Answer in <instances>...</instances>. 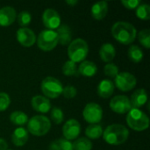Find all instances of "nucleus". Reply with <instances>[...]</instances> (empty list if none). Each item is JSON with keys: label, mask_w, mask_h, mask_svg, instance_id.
<instances>
[{"label": "nucleus", "mask_w": 150, "mask_h": 150, "mask_svg": "<svg viewBox=\"0 0 150 150\" xmlns=\"http://www.w3.org/2000/svg\"><path fill=\"white\" fill-rule=\"evenodd\" d=\"M112 35L120 43L129 45L134 41L137 32L136 28L131 23L118 21L112 26Z\"/></svg>", "instance_id": "f257e3e1"}, {"label": "nucleus", "mask_w": 150, "mask_h": 150, "mask_svg": "<svg viewBox=\"0 0 150 150\" xmlns=\"http://www.w3.org/2000/svg\"><path fill=\"white\" fill-rule=\"evenodd\" d=\"M128 137V129L120 124L110 125L103 132V138L105 142L110 145H120L126 142Z\"/></svg>", "instance_id": "f03ea898"}, {"label": "nucleus", "mask_w": 150, "mask_h": 150, "mask_svg": "<svg viewBox=\"0 0 150 150\" xmlns=\"http://www.w3.org/2000/svg\"><path fill=\"white\" fill-rule=\"evenodd\" d=\"M127 123L130 128L135 131H144L149 127V116L140 109L132 108L127 115Z\"/></svg>", "instance_id": "7ed1b4c3"}, {"label": "nucleus", "mask_w": 150, "mask_h": 150, "mask_svg": "<svg viewBox=\"0 0 150 150\" xmlns=\"http://www.w3.org/2000/svg\"><path fill=\"white\" fill-rule=\"evenodd\" d=\"M51 128V121L43 115H36L28 120L27 132L34 136H43L47 134Z\"/></svg>", "instance_id": "20e7f679"}, {"label": "nucleus", "mask_w": 150, "mask_h": 150, "mask_svg": "<svg viewBox=\"0 0 150 150\" xmlns=\"http://www.w3.org/2000/svg\"><path fill=\"white\" fill-rule=\"evenodd\" d=\"M89 53L88 43L83 39H76L70 42L68 47V55L69 60L75 63L83 62Z\"/></svg>", "instance_id": "39448f33"}, {"label": "nucleus", "mask_w": 150, "mask_h": 150, "mask_svg": "<svg viewBox=\"0 0 150 150\" xmlns=\"http://www.w3.org/2000/svg\"><path fill=\"white\" fill-rule=\"evenodd\" d=\"M40 89L47 98H56L62 93L63 86L57 78L47 76L41 82Z\"/></svg>", "instance_id": "423d86ee"}, {"label": "nucleus", "mask_w": 150, "mask_h": 150, "mask_svg": "<svg viewBox=\"0 0 150 150\" xmlns=\"http://www.w3.org/2000/svg\"><path fill=\"white\" fill-rule=\"evenodd\" d=\"M38 47L45 52L53 50L58 44V36L55 31L54 30H43L38 35L36 39Z\"/></svg>", "instance_id": "0eeeda50"}, {"label": "nucleus", "mask_w": 150, "mask_h": 150, "mask_svg": "<svg viewBox=\"0 0 150 150\" xmlns=\"http://www.w3.org/2000/svg\"><path fill=\"white\" fill-rule=\"evenodd\" d=\"M83 116L85 121L91 124H97L103 118V109L97 103H89L83 111Z\"/></svg>", "instance_id": "6e6552de"}, {"label": "nucleus", "mask_w": 150, "mask_h": 150, "mask_svg": "<svg viewBox=\"0 0 150 150\" xmlns=\"http://www.w3.org/2000/svg\"><path fill=\"white\" fill-rule=\"evenodd\" d=\"M115 79V85L122 91H129L133 90L137 83L136 77L129 72H121L117 75Z\"/></svg>", "instance_id": "1a4fd4ad"}, {"label": "nucleus", "mask_w": 150, "mask_h": 150, "mask_svg": "<svg viewBox=\"0 0 150 150\" xmlns=\"http://www.w3.org/2000/svg\"><path fill=\"white\" fill-rule=\"evenodd\" d=\"M110 107L118 114L127 113L132 109L130 100L125 95H117L113 97L110 101Z\"/></svg>", "instance_id": "9d476101"}, {"label": "nucleus", "mask_w": 150, "mask_h": 150, "mask_svg": "<svg viewBox=\"0 0 150 150\" xmlns=\"http://www.w3.org/2000/svg\"><path fill=\"white\" fill-rule=\"evenodd\" d=\"M81 132V125L80 123L75 120L70 119L64 124L62 127V134L64 139L68 141H73L77 139Z\"/></svg>", "instance_id": "9b49d317"}, {"label": "nucleus", "mask_w": 150, "mask_h": 150, "mask_svg": "<svg viewBox=\"0 0 150 150\" xmlns=\"http://www.w3.org/2000/svg\"><path fill=\"white\" fill-rule=\"evenodd\" d=\"M42 22L48 30L57 29L61 25L60 14L54 9H47L42 14Z\"/></svg>", "instance_id": "f8f14e48"}, {"label": "nucleus", "mask_w": 150, "mask_h": 150, "mask_svg": "<svg viewBox=\"0 0 150 150\" xmlns=\"http://www.w3.org/2000/svg\"><path fill=\"white\" fill-rule=\"evenodd\" d=\"M16 36L19 44L25 47H29L36 42L35 33H33V31H32L27 27L19 28L17 31Z\"/></svg>", "instance_id": "ddd939ff"}, {"label": "nucleus", "mask_w": 150, "mask_h": 150, "mask_svg": "<svg viewBox=\"0 0 150 150\" xmlns=\"http://www.w3.org/2000/svg\"><path fill=\"white\" fill-rule=\"evenodd\" d=\"M32 107L34 111L40 113H47L51 110V103L48 98L44 96L37 95L32 98L31 101Z\"/></svg>", "instance_id": "4468645a"}, {"label": "nucleus", "mask_w": 150, "mask_h": 150, "mask_svg": "<svg viewBox=\"0 0 150 150\" xmlns=\"http://www.w3.org/2000/svg\"><path fill=\"white\" fill-rule=\"evenodd\" d=\"M17 18L16 11L11 6H4L0 9V25L8 26L11 25Z\"/></svg>", "instance_id": "2eb2a0df"}, {"label": "nucleus", "mask_w": 150, "mask_h": 150, "mask_svg": "<svg viewBox=\"0 0 150 150\" xmlns=\"http://www.w3.org/2000/svg\"><path fill=\"white\" fill-rule=\"evenodd\" d=\"M129 100H130L132 108L139 109L140 107L143 106L148 101V94H147L146 90L144 89L136 90L132 94L131 98Z\"/></svg>", "instance_id": "dca6fc26"}, {"label": "nucleus", "mask_w": 150, "mask_h": 150, "mask_svg": "<svg viewBox=\"0 0 150 150\" xmlns=\"http://www.w3.org/2000/svg\"><path fill=\"white\" fill-rule=\"evenodd\" d=\"M28 138V132L24 127H17L11 134V142L17 147L24 146L27 142Z\"/></svg>", "instance_id": "f3484780"}, {"label": "nucleus", "mask_w": 150, "mask_h": 150, "mask_svg": "<svg viewBox=\"0 0 150 150\" xmlns=\"http://www.w3.org/2000/svg\"><path fill=\"white\" fill-rule=\"evenodd\" d=\"M58 36V43L62 46L69 45L72 41L71 30L67 25H61L55 31Z\"/></svg>", "instance_id": "a211bd4d"}, {"label": "nucleus", "mask_w": 150, "mask_h": 150, "mask_svg": "<svg viewBox=\"0 0 150 150\" xmlns=\"http://www.w3.org/2000/svg\"><path fill=\"white\" fill-rule=\"evenodd\" d=\"M114 88V83L111 80L104 79L98 85V94L103 98H108L113 94Z\"/></svg>", "instance_id": "6ab92c4d"}, {"label": "nucleus", "mask_w": 150, "mask_h": 150, "mask_svg": "<svg viewBox=\"0 0 150 150\" xmlns=\"http://www.w3.org/2000/svg\"><path fill=\"white\" fill-rule=\"evenodd\" d=\"M91 16L97 20L103 19L108 12V4L105 1H101L94 4L91 7Z\"/></svg>", "instance_id": "aec40b11"}, {"label": "nucleus", "mask_w": 150, "mask_h": 150, "mask_svg": "<svg viewBox=\"0 0 150 150\" xmlns=\"http://www.w3.org/2000/svg\"><path fill=\"white\" fill-rule=\"evenodd\" d=\"M98 72L97 65L91 61H83L78 67L77 73L85 77H91Z\"/></svg>", "instance_id": "412c9836"}, {"label": "nucleus", "mask_w": 150, "mask_h": 150, "mask_svg": "<svg viewBox=\"0 0 150 150\" xmlns=\"http://www.w3.org/2000/svg\"><path fill=\"white\" fill-rule=\"evenodd\" d=\"M116 55V50L112 44L105 43L101 46L99 49V56L100 59L105 62H112Z\"/></svg>", "instance_id": "4be33fe9"}, {"label": "nucleus", "mask_w": 150, "mask_h": 150, "mask_svg": "<svg viewBox=\"0 0 150 150\" xmlns=\"http://www.w3.org/2000/svg\"><path fill=\"white\" fill-rule=\"evenodd\" d=\"M85 135L88 139L97 140L103 135V128L100 125L91 124L85 129Z\"/></svg>", "instance_id": "5701e85b"}, {"label": "nucleus", "mask_w": 150, "mask_h": 150, "mask_svg": "<svg viewBox=\"0 0 150 150\" xmlns=\"http://www.w3.org/2000/svg\"><path fill=\"white\" fill-rule=\"evenodd\" d=\"M28 116L21 111H15L10 115V120L11 121V123L19 127L26 124L28 122Z\"/></svg>", "instance_id": "b1692460"}, {"label": "nucleus", "mask_w": 150, "mask_h": 150, "mask_svg": "<svg viewBox=\"0 0 150 150\" xmlns=\"http://www.w3.org/2000/svg\"><path fill=\"white\" fill-rule=\"evenodd\" d=\"M128 58L134 63H139L143 59V52L141 47L136 45H133L127 51Z\"/></svg>", "instance_id": "393cba45"}, {"label": "nucleus", "mask_w": 150, "mask_h": 150, "mask_svg": "<svg viewBox=\"0 0 150 150\" xmlns=\"http://www.w3.org/2000/svg\"><path fill=\"white\" fill-rule=\"evenodd\" d=\"M72 145L74 150H91L92 149V142L85 137L76 139Z\"/></svg>", "instance_id": "a878e982"}, {"label": "nucleus", "mask_w": 150, "mask_h": 150, "mask_svg": "<svg viewBox=\"0 0 150 150\" xmlns=\"http://www.w3.org/2000/svg\"><path fill=\"white\" fill-rule=\"evenodd\" d=\"M136 16L142 20H149L150 18V6L148 4H141L136 8Z\"/></svg>", "instance_id": "bb28decb"}, {"label": "nucleus", "mask_w": 150, "mask_h": 150, "mask_svg": "<svg viewBox=\"0 0 150 150\" xmlns=\"http://www.w3.org/2000/svg\"><path fill=\"white\" fill-rule=\"evenodd\" d=\"M62 73L67 76H76L77 73V67L76 64L72 61H67L64 62L62 66Z\"/></svg>", "instance_id": "cd10ccee"}, {"label": "nucleus", "mask_w": 150, "mask_h": 150, "mask_svg": "<svg viewBox=\"0 0 150 150\" xmlns=\"http://www.w3.org/2000/svg\"><path fill=\"white\" fill-rule=\"evenodd\" d=\"M50 111H51L50 117H51L52 121L54 124H57V125L61 124L63 121V119H64V114H63L62 110L61 108H59V107H54Z\"/></svg>", "instance_id": "c85d7f7f"}, {"label": "nucleus", "mask_w": 150, "mask_h": 150, "mask_svg": "<svg viewBox=\"0 0 150 150\" xmlns=\"http://www.w3.org/2000/svg\"><path fill=\"white\" fill-rule=\"evenodd\" d=\"M17 19H18V23L20 26L22 27H25L27 26L30 23H31V20H32V15L30 12L26 11H21L18 14V17H17Z\"/></svg>", "instance_id": "c756f323"}, {"label": "nucleus", "mask_w": 150, "mask_h": 150, "mask_svg": "<svg viewBox=\"0 0 150 150\" xmlns=\"http://www.w3.org/2000/svg\"><path fill=\"white\" fill-rule=\"evenodd\" d=\"M138 39L140 43L146 48L150 47V30L149 29H143L138 34Z\"/></svg>", "instance_id": "7c9ffc66"}, {"label": "nucleus", "mask_w": 150, "mask_h": 150, "mask_svg": "<svg viewBox=\"0 0 150 150\" xmlns=\"http://www.w3.org/2000/svg\"><path fill=\"white\" fill-rule=\"evenodd\" d=\"M104 72L105 74V76L112 77V78H115L117 76V75L119 74V68L117 65H115L114 63H107L105 68H104Z\"/></svg>", "instance_id": "2f4dec72"}, {"label": "nucleus", "mask_w": 150, "mask_h": 150, "mask_svg": "<svg viewBox=\"0 0 150 150\" xmlns=\"http://www.w3.org/2000/svg\"><path fill=\"white\" fill-rule=\"evenodd\" d=\"M11 104L10 96L5 92H0V112L5 111Z\"/></svg>", "instance_id": "473e14b6"}, {"label": "nucleus", "mask_w": 150, "mask_h": 150, "mask_svg": "<svg viewBox=\"0 0 150 150\" xmlns=\"http://www.w3.org/2000/svg\"><path fill=\"white\" fill-rule=\"evenodd\" d=\"M62 94L63 95V97H64L65 98L71 99V98H74L76 96L77 91H76V89L74 86H72V85H68V86H66L65 88H63L62 93Z\"/></svg>", "instance_id": "72a5a7b5"}, {"label": "nucleus", "mask_w": 150, "mask_h": 150, "mask_svg": "<svg viewBox=\"0 0 150 150\" xmlns=\"http://www.w3.org/2000/svg\"><path fill=\"white\" fill-rule=\"evenodd\" d=\"M121 4L127 9L134 10V9H136L142 4V2L140 0H122Z\"/></svg>", "instance_id": "f704fd0d"}, {"label": "nucleus", "mask_w": 150, "mask_h": 150, "mask_svg": "<svg viewBox=\"0 0 150 150\" xmlns=\"http://www.w3.org/2000/svg\"><path fill=\"white\" fill-rule=\"evenodd\" d=\"M58 142H59V144L61 146L62 150H74L71 142H69V141H68V140H66L64 138L58 139Z\"/></svg>", "instance_id": "c9c22d12"}, {"label": "nucleus", "mask_w": 150, "mask_h": 150, "mask_svg": "<svg viewBox=\"0 0 150 150\" xmlns=\"http://www.w3.org/2000/svg\"><path fill=\"white\" fill-rule=\"evenodd\" d=\"M8 149V144L6 141L3 138H0V150H7Z\"/></svg>", "instance_id": "e433bc0d"}, {"label": "nucleus", "mask_w": 150, "mask_h": 150, "mask_svg": "<svg viewBox=\"0 0 150 150\" xmlns=\"http://www.w3.org/2000/svg\"><path fill=\"white\" fill-rule=\"evenodd\" d=\"M65 3H66L67 4L70 5V6H75V5L78 3V1H77V0H67Z\"/></svg>", "instance_id": "4c0bfd02"}, {"label": "nucleus", "mask_w": 150, "mask_h": 150, "mask_svg": "<svg viewBox=\"0 0 150 150\" xmlns=\"http://www.w3.org/2000/svg\"><path fill=\"white\" fill-rule=\"evenodd\" d=\"M7 150H8V149H7Z\"/></svg>", "instance_id": "58836bf2"}]
</instances>
